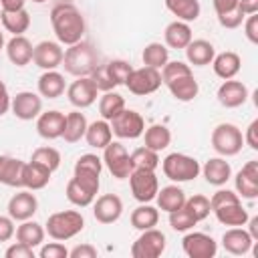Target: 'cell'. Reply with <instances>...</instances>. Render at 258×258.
<instances>
[{
	"label": "cell",
	"instance_id": "6da1fadb",
	"mask_svg": "<svg viewBox=\"0 0 258 258\" xmlns=\"http://www.w3.org/2000/svg\"><path fill=\"white\" fill-rule=\"evenodd\" d=\"M50 24H52V32H54L56 40L60 44H67V46L83 40L85 30H87L85 16L71 2H58L52 6Z\"/></svg>",
	"mask_w": 258,
	"mask_h": 258
},
{
	"label": "cell",
	"instance_id": "7a4b0ae2",
	"mask_svg": "<svg viewBox=\"0 0 258 258\" xmlns=\"http://www.w3.org/2000/svg\"><path fill=\"white\" fill-rule=\"evenodd\" d=\"M97 64H99V52L87 40L69 44V48L62 54V67L73 77H89Z\"/></svg>",
	"mask_w": 258,
	"mask_h": 258
},
{
	"label": "cell",
	"instance_id": "3957f363",
	"mask_svg": "<svg viewBox=\"0 0 258 258\" xmlns=\"http://www.w3.org/2000/svg\"><path fill=\"white\" fill-rule=\"evenodd\" d=\"M85 228V218L81 212L77 210H62V212H54L48 216L44 230L52 240L64 242L75 238L77 234H81Z\"/></svg>",
	"mask_w": 258,
	"mask_h": 258
},
{
	"label": "cell",
	"instance_id": "277c9868",
	"mask_svg": "<svg viewBox=\"0 0 258 258\" xmlns=\"http://www.w3.org/2000/svg\"><path fill=\"white\" fill-rule=\"evenodd\" d=\"M161 169L165 173L167 179L175 181V183H183V181H191L200 175V161L191 155L185 153H169L165 155V159L161 161Z\"/></svg>",
	"mask_w": 258,
	"mask_h": 258
},
{
	"label": "cell",
	"instance_id": "5b68a950",
	"mask_svg": "<svg viewBox=\"0 0 258 258\" xmlns=\"http://www.w3.org/2000/svg\"><path fill=\"white\" fill-rule=\"evenodd\" d=\"M210 141H212V147H214V151L218 155L234 157V155H238L242 151L244 135L234 123H220V125L214 127Z\"/></svg>",
	"mask_w": 258,
	"mask_h": 258
},
{
	"label": "cell",
	"instance_id": "8992f818",
	"mask_svg": "<svg viewBox=\"0 0 258 258\" xmlns=\"http://www.w3.org/2000/svg\"><path fill=\"white\" fill-rule=\"evenodd\" d=\"M101 169H103V159L95 153H85L75 161L73 177L97 196L99 185H101Z\"/></svg>",
	"mask_w": 258,
	"mask_h": 258
},
{
	"label": "cell",
	"instance_id": "52a82bcc",
	"mask_svg": "<svg viewBox=\"0 0 258 258\" xmlns=\"http://www.w3.org/2000/svg\"><path fill=\"white\" fill-rule=\"evenodd\" d=\"M161 73L157 69H151V67H139V69H133L129 79L125 81V87L129 89V93L137 95V97H145V95H151L155 93L159 87H161Z\"/></svg>",
	"mask_w": 258,
	"mask_h": 258
},
{
	"label": "cell",
	"instance_id": "ba28073f",
	"mask_svg": "<svg viewBox=\"0 0 258 258\" xmlns=\"http://www.w3.org/2000/svg\"><path fill=\"white\" fill-rule=\"evenodd\" d=\"M111 131L113 135H117L119 139H137L143 135L145 131V121L143 117L135 111V109H123L121 113H117L111 121Z\"/></svg>",
	"mask_w": 258,
	"mask_h": 258
},
{
	"label": "cell",
	"instance_id": "9c48e42d",
	"mask_svg": "<svg viewBox=\"0 0 258 258\" xmlns=\"http://www.w3.org/2000/svg\"><path fill=\"white\" fill-rule=\"evenodd\" d=\"M165 252V234L157 228L141 230V236L131 244L133 258H159Z\"/></svg>",
	"mask_w": 258,
	"mask_h": 258
},
{
	"label": "cell",
	"instance_id": "30bf717a",
	"mask_svg": "<svg viewBox=\"0 0 258 258\" xmlns=\"http://www.w3.org/2000/svg\"><path fill=\"white\" fill-rule=\"evenodd\" d=\"M103 165L109 169V173L117 179H127L131 173V157L125 149L123 143L119 141H111L105 149H103Z\"/></svg>",
	"mask_w": 258,
	"mask_h": 258
},
{
	"label": "cell",
	"instance_id": "8fae6325",
	"mask_svg": "<svg viewBox=\"0 0 258 258\" xmlns=\"http://www.w3.org/2000/svg\"><path fill=\"white\" fill-rule=\"evenodd\" d=\"M129 185H131L133 198L139 204H147V202L155 200L157 189H159L157 175H155V171H149V169H131Z\"/></svg>",
	"mask_w": 258,
	"mask_h": 258
},
{
	"label": "cell",
	"instance_id": "7c38bea8",
	"mask_svg": "<svg viewBox=\"0 0 258 258\" xmlns=\"http://www.w3.org/2000/svg\"><path fill=\"white\" fill-rule=\"evenodd\" d=\"M183 254L189 258H214L218 254V242L204 232H189L181 240Z\"/></svg>",
	"mask_w": 258,
	"mask_h": 258
},
{
	"label": "cell",
	"instance_id": "4fadbf2b",
	"mask_svg": "<svg viewBox=\"0 0 258 258\" xmlns=\"http://www.w3.org/2000/svg\"><path fill=\"white\" fill-rule=\"evenodd\" d=\"M10 109L16 119L20 121H32L42 113V97L32 91H20L10 101Z\"/></svg>",
	"mask_w": 258,
	"mask_h": 258
},
{
	"label": "cell",
	"instance_id": "5bb4252c",
	"mask_svg": "<svg viewBox=\"0 0 258 258\" xmlns=\"http://www.w3.org/2000/svg\"><path fill=\"white\" fill-rule=\"evenodd\" d=\"M67 97H69V101H71L73 107L87 109V107H91L97 101L99 89L95 87V83L91 81V77H77V81H73L69 85Z\"/></svg>",
	"mask_w": 258,
	"mask_h": 258
},
{
	"label": "cell",
	"instance_id": "9a60e30c",
	"mask_svg": "<svg viewBox=\"0 0 258 258\" xmlns=\"http://www.w3.org/2000/svg\"><path fill=\"white\" fill-rule=\"evenodd\" d=\"M62 54H64V50H62L60 42L42 40L32 50V62L42 71H54L56 67L62 64Z\"/></svg>",
	"mask_w": 258,
	"mask_h": 258
},
{
	"label": "cell",
	"instance_id": "2e32d148",
	"mask_svg": "<svg viewBox=\"0 0 258 258\" xmlns=\"http://www.w3.org/2000/svg\"><path fill=\"white\" fill-rule=\"evenodd\" d=\"M236 194L244 200H254L258 198V161L252 159L242 165V169L234 177Z\"/></svg>",
	"mask_w": 258,
	"mask_h": 258
},
{
	"label": "cell",
	"instance_id": "e0dca14e",
	"mask_svg": "<svg viewBox=\"0 0 258 258\" xmlns=\"http://www.w3.org/2000/svg\"><path fill=\"white\" fill-rule=\"evenodd\" d=\"M38 212V200L30 189H22L14 194L8 202V216L14 222H24L30 220Z\"/></svg>",
	"mask_w": 258,
	"mask_h": 258
},
{
	"label": "cell",
	"instance_id": "ac0fdd59",
	"mask_svg": "<svg viewBox=\"0 0 258 258\" xmlns=\"http://www.w3.org/2000/svg\"><path fill=\"white\" fill-rule=\"evenodd\" d=\"M248 87L242 81H234V79H226L220 87H218V103L226 109H236L242 107L248 101Z\"/></svg>",
	"mask_w": 258,
	"mask_h": 258
},
{
	"label": "cell",
	"instance_id": "d6986e66",
	"mask_svg": "<svg viewBox=\"0 0 258 258\" xmlns=\"http://www.w3.org/2000/svg\"><path fill=\"white\" fill-rule=\"evenodd\" d=\"M123 214V202L117 194H105L93 204V216L99 224H113Z\"/></svg>",
	"mask_w": 258,
	"mask_h": 258
},
{
	"label": "cell",
	"instance_id": "ffe728a7",
	"mask_svg": "<svg viewBox=\"0 0 258 258\" xmlns=\"http://www.w3.org/2000/svg\"><path fill=\"white\" fill-rule=\"evenodd\" d=\"M64 121H67L64 113H60L56 109L44 111L36 117V131L42 139H58V137H62Z\"/></svg>",
	"mask_w": 258,
	"mask_h": 258
},
{
	"label": "cell",
	"instance_id": "44dd1931",
	"mask_svg": "<svg viewBox=\"0 0 258 258\" xmlns=\"http://www.w3.org/2000/svg\"><path fill=\"white\" fill-rule=\"evenodd\" d=\"M222 246H224L226 252H230L234 256H244V254H248L252 250L254 240L248 234V230H244L242 226H236V228H230V230L224 232Z\"/></svg>",
	"mask_w": 258,
	"mask_h": 258
},
{
	"label": "cell",
	"instance_id": "7402d4cb",
	"mask_svg": "<svg viewBox=\"0 0 258 258\" xmlns=\"http://www.w3.org/2000/svg\"><path fill=\"white\" fill-rule=\"evenodd\" d=\"M214 10L222 28H238L244 22V12L238 6V0H214Z\"/></svg>",
	"mask_w": 258,
	"mask_h": 258
},
{
	"label": "cell",
	"instance_id": "603a6c76",
	"mask_svg": "<svg viewBox=\"0 0 258 258\" xmlns=\"http://www.w3.org/2000/svg\"><path fill=\"white\" fill-rule=\"evenodd\" d=\"M200 173H204L206 181L210 185H216V187H222L230 177H232V167L230 163L226 161V157H210L204 167L200 169Z\"/></svg>",
	"mask_w": 258,
	"mask_h": 258
},
{
	"label": "cell",
	"instance_id": "cb8c5ba5",
	"mask_svg": "<svg viewBox=\"0 0 258 258\" xmlns=\"http://www.w3.org/2000/svg\"><path fill=\"white\" fill-rule=\"evenodd\" d=\"M185 50V58L189 64L194 67H208L212 64L214 56H216V48L210 40H204V38H191V42L183 48Z\"/></svg>",
	"mask_w": 258,
	"mask_h": 258
},
{
	"label": "cell",
	"instance_id": "d4e9b609",
	"mask_svg": "<svg viewBox=\"0 0 258 258\" xmlns=\"http://www.w3.org/2000/svg\"><path fill=\"white\" fill-rule=\"evenodd\" d=\"M165 87L169 89L171 97H173L175 101H181V103H189V101H194V99L198 97V93H200V85H198L194 73H189V75H181V77L169 81Z\"/></svg>",
	"mask_w": 258,
	"mask_h": 258
},
{
	"label": "cell",
	"instance_id": "484cf974",
	"mask_svg": "<svg viewBox=\"0 0 258 258\" xmlns=\"http://www.w3.org/2000/svg\"><path fill=\"white\" fill-rule=\"evenodd\" d=\"M50 175H52V171H48L44 165H40L36 161H24V167H22V187H26L30 191L42 189V187L48 185Z\"/></svg>",
	"mask_w": 258,
	"mask_h": 258
},
{
	"label": "cell",
	"instance_id": "4316f807",
	"mask_svg": "<svg viewBox=\"0 0 258 258\" xmlns=\"http://www.w3.org/2000/svg\"><path fill=\"white\" fill-rule=\"evenodd\" d=\"M32 42L24 36V34H18V36H12L8 42H6V54H8V60L16 67H26L30 60H32Z\"/></svg>",
	"mask_w": 258,
	"mask_h": 258
},
{
	"label": "cell",
	"instance_id": "83f0119b",
	"mask_svg": "<svg viewBox=\"0 0 258 258\" xmlns=\"http://www.w3.org/2000/svg\"><path fill=\"white\" fill-rule=\"evenodd\" d=\"M212 67H214L216 77H220L224 81L226 79H234L240 73V69H242V58L234 50H224V52H220V54L214 56Z\"/></svg>",
	"mask_w": 258,
	"mask_h": 258
},
{
	"label": "cell",
	"instance_id": "f1b7e54d",
	"mask_svg": "<svg viewBox=\"0 0 258 258\" xmlns=\"http://www.w3.org/2000/svg\"><path fill=\"white\" fill-rule=\"evenodd\" d=\"M163 38H165V46L167 48H185L189 42H191V28H189V22H183V20H173L165 26V32H163Z\"/></svg>",
	"mask_w": 258,
	"mask_h": 258
},
{
	"label": "cell",
	"instance_id": "f546056e",
	"mask_svg": "<svg viewBox=\"0 0 258 258\" xmlns=\"http://www.w3.org/2000/svg\"><path fill=\"white\" fill-rule=\"evenodd\" d=\"M22 167L24 161L10 155H0V183L8 187H22Z\"/></svg>",
	"mask_w": 258,
	"mask_h": 258
},
{
	"label": "cell",
	"instance_id": "4dcf8cb0",
	"mask_svg": "<svg viewBox=\"0 0 258 258\" xmlns=\"http://www.w3.org/2000/svg\"><path fill=\"white\" fill-rule=\"evenodd\" d=\"M67 83L64 77L54 69V71H44L38 77V95L44 99H56L64 93Z\"/></svg>",
	"mask_w": 258,
	"mask_h": 258
},
{
	"label": "cell",
	"instance_id": "1f68e13d",
	"mask_svg": "<svg viewBox=\"0 0 258 258\" xmlns=\"http://www.w3.org/2000/svg\"><path fill=\"white\" fill-rule=\"evenodd\" d=\"M212 212L216 214V218H218L220 224L230 226V228L246 226V222H248V218H250L248 212H246V208L242 206V202L224 204V206H220V208H216V210H212Z\"/></svg>",
	"mask_w": 258,
	"mask_h": 258
},
{
	"label": "cell",
	"instance_id": "d6a6232c",
	"mask_svg": "<svg viewBox=\"0 0 258 258\" xmlns=\"http://www.w3.org/2000/svg\"><path fill=\"white\" fill-rule=\"evenodd\" d=\"M85 139L91 147L95 149H105L111 141H113V131H111V125L109 121L105 119H97L93 123L87 125V131H85Z\"/></svg>",
	"mask_w": 258,
	"mask_h": 258
},
{
	"label": "cell",
	"instance_id": "836d02e7",
	"mask_svg": "<svg viewBox=\"0 0 258 258\" xmlns=\"http://www.w3.org/2000/svg\"><path fill=\"white\" fill-rule=\"evenodd\" d=\"M44 234H46L44 226L38 224V222H34L32 218L20 222V226H18L16 232H14L16 242H22V244H26V246H30V248L40 246V244L44 242Z\"/></svg>",
	"mask_w": 258,
	"mask_h": 258
},
{
	"label": "cell",
	"instance_id": "e575fe53",
	"mask_svg": "<svg viewBox=\"0 0 258 258\" xmlns=\"http://www.w3.org/2000/svg\"><path fill=\"white\" fill-rule=\"evenodd\" d=\"M155 200H157V208L169 214L173 210L183 208V204H185V191L179 185L171 183V185H165V187L157 189Z\"/></svg>",
	"mask_w": 258,
	"mask_h": 258
},
{
	"label": "cell",
	"instance_id": "d590c367",
	"mask_svg": "<svg viewBox=\"0 0 258 258\" xmlns=\"http://www.w3.org/2000/svg\"><path fill=\"white\" fill-rule=\"evenodd\" d=\"M165 8L183 22H196L200 18V0H165Z\"/></svg>",
	"mask_w": 258,
	"mask_h": 258
},
{
	"label": "cell",
	"instance_id": "8d00e7d4",
	"mask_svg": "<svg viewBox=\"0 0 258 258\" xmlns=\"http://www.w3.org/2000/svg\"><path fill=\"white\" fill-rule=\"evenodd\" d=\"M0 22L4 26L6 32H12L14 36L18 34H24L30 26V14L26 8H20V10H14V12H4L0 10Z\"/></svg>",
	"mask_w": 258,
	"mask_h": 258
},
{
	"label": "cell",
	"instance_id": "74e56055",
	"mask_svg": "<svg viewBox=\"0 0 258 258\" xmlns=\"http://www.w3.org/2000/svg\"><path fill=\"white\" fill-rule=\"evenodd\" d=\"M87 117L81 111H71L67 113V121H64V131H62V139L67 143H77L85 137L87 131Z\"/></svg>",
	"mask_w": 258,
	"mask_h": 258
},
{
	"label": "cell",
	"instance_id": "f35d334b",
	"mask_svg": "<svg viewBox=\"0 0 258 258\" xmlns=\"http://www.w3.org/2000/svg\"><path fill=\"white\" fill-rule=\"evenodd\" d=\"M159 222V210L153 208L149 202L147 204H141L137 206L133 212H131V226L135 230H149V228H155Z\"/></svg>",
	"mask_w": 258,
	"mask_h": 258
},
{
	"label": "cell",
	"instance_id": "ab89813d",
	"mask_svg": "<svg viewBox=\"0 0 258 258\" xmlns=\"http://www.w3.org/2000/svg\"><path fill=\"white\" fill-rule=\"evenodd\" d=\"M143 139H145V147H149V149H153V151L159 153V151H163V149L169 147V143H171V131L165 125L155 123V125H151V127H147L143 131Z\"/></svg>",
	"mask_w": 258,
	"mask_h": 258
},
{
	"label": "cell",
	"instance_id": "60d3db41",
	"mask_svg": "<svg viewBox=\"0 0 258 258\" xmlns=\"http://www.w3.org/2000/svg\"><path fill=\"white\" fill-rule=\"evenodd\" d=\"M141 60L145 67L161 71V67L169 60V48L161 42H149V44H145V48L141 52Z\"/></svg>",
	"mask_w": 258,
	"mask_h": 258
},
{
	"label": "cell",
	"instance_id": "b9f144b4",
	"mask_svg": "<svg viewBox=\"0 0 258 258\" xmlns=\"http://www.w3.org/2000/svg\"><path fill=\"white\" fill-rule=\"evenodd\" d=\"M123 109H125V99L115 91H105V95L99 99V113H101V119L105 121H111Z\"/></svg>",
	"mask_w": 258,
	"mask_h": 258
},
{
	"label": "cell",
	"instance_id": "7bdbcfd3",
	"mask_svg": "<svg viewBox=\"0 0 258 258\" xmlns=\"http://www.w3.org/2000/svg\"><path fill=\"white\" fill-rule=\"evenodd\" d=\"M64 194H67V200H69L73 206H77V208H87V206H91L93 200H95V194H93L91 189H87L83 183H79L75 177L69 179Z\"/></svg>",
	"mask_w": 258,
	"mask_h": 258
},
{
	"label": "cell",
	"instance_id": "ee69618b",
	"mask_svg": "<svg viewBox=\"0 0 258 258\" xmlns=\"http://www.w3.org/2000/svg\"><path fill=\"white\" fill-rule=\"evenodd\" d=\"M131 167L133 169H149V171H155L157 165H159V153L149 149V147H137L131 155Z\"/></svg>",
	"mask_w": 258,
	"mask_h": 258
},
{
	"label": "cell",
	"instance_id": "f6af8a7d",
	"mask_svg": "<svg viewBox=\"0 0 258 258\" xmlns=\"http://www.w3.org/2000/svg\"><path fill=\"white\" fill-rule=\"evenodd\" d=\"M105 69H107V75H109V79L113 81L115 87L125 85V81L129 79V75L133 71V67L123 58H113V60L105 62Z\"/></svg>",
	"mask_w": 258,
	"mask_h": 258
},
{
	"label": "cell",
	"instance_id": "bcb514c9",
	"mask_svg": "<svg viewBox=\"0 0 258 258\" xmlns=\"http://www.w3.org/2000/svg\"><path fill=\"white\" fill-rule=\"evenodd\" d=\"M30 161H36V163L44 165L48 171H56L58 165H60V153H58L54 147H48V145L36 147V149L32 151Z\"/></svg>",
	"mask_w": 258,
	"mask_h": 258
},
{
	"label": "cell",
	"instance_id": "7dc6e473",
	"mask_svg": "<svg viewBox=\"0 0 258 258\" xmlns=\"http://www.w3.org/2000/svg\"><path fill=\"white\" fill-rule=\"evenodd\" d=\"M183 208H185L198 222L206 220V218L210 216V212H212V208H210V198H206V196H202V194H196V196H191V198H185Z\"/></svg>",
	"mask_w": 258,
	"mask_h": 258
},
{
	"label": "cell",
	"instance_id": "c3c4849f",
	"mask_svg": "<svg viewBox=\"0 0 258 258\" xmlns=\"http://www.w3.org/2000/svg\"><path fill=\"white\" fill-rule=\"evenodd\" d=\"M196 224H198V220H196L185 208H179V210L169 212V226H171L175 232H187V230H191Z\"/></svg>",
	"mask_w": 258,
	"mask_h": 258
},
{
	"label": "cell",
	"instance_id": "681fc988",
	"mask_svg": "<svg viewBox=\"0 0 258 258\" xmlns=\"http://www.w3.org/2000/svg\"><path fill=\"white\" fill-rule=\"evenodd\" d=\"M159 73H161V83L167 85L169 81H173V79H177L181 75H189L191 73V67L187 62H183V60H167L161 67Z\"/></svg>",
	"mask_w": 258,
	"mask_h": 258
},
{
	"label": "cell",
	"instance_id": "f907efd6",
	"mask_svg": "<svg viewBox=\"0 0 258 258\" xmlns=\"http://www.w3.org/2000/svg\"><path fill=\"white\" fill-rule=\"evenodd\" d=\"M91 77V81L95 83V87L99 89V91H113L115 89V85H113V81L109 79V75H107V69H105V64H97L95 67V71L89 75Z\"/></svg>",
	"mask_w": 258,
	"mask_h": 258
},
{
	"label": "cell",
	"instance_id": "816d5d0a",
	"mask_svg": "<svg viewBox=\"0 0 258 258\" xmlns=\"http://www.w3.org/2000/svg\"><path fill=\"white\" fill-rule=\"evenodd\" d=\"M236 202H242V198H240L236 191H232V189H218V191L210 198V208L216 210V208H220V206H224V204H236Z\"/></svg>",
	"mask_w": 258,
	"mask_h": 258
},
{
	"label": "cell",
	"instance_id": "f5cc1de1",
	"mask_svg": "<svg viewBox=\"0 0 258 258\" xmlns=\"http://www.w3.org/2000/svg\"><path fill=\"white\" fill-rule=\"evenodd\" d=\"M40 258H69V250L64 244H60L58 240L56 242H50V244H44L38 252Z\"/></svg>",
	"mask_w": 258,
	"mask_h": 258
},
{
	"label": "cell",
	"instance_id": "db71d44e",
	"mask_svg": "<svg viewBox=\"0 0 258 258\" xmlns=\"http://www.w3.org/2000/svg\"><path fill=\"white\" fill-rule=\"evenodd\" d=\"M244 34L252 44H258V12L256 14H248L244 18Z\"/></svg>",
	"mask_w": 258,
	"mask_h": 258
},
{
	"label": "cell",
	"instance_id": "11a10c76",
	"mask_svg": "<svg viewBox=\"0 0 258 258\" xmlns=\"http://www.w3.org/2000/svg\"><path fill=\"white\" fill-rule=\"evenodd\" d=\"M4 256L6 258H34V248H30V246H26L22 242H16V244L6 248Z\"/></svg>",
	"mask_w": 258,
	"mask_h": 258
},
{
	"label": "cell",
	"instance_id": "9f6ffc18",
	"mask_svg": "<svg viewBox=\"0 0 258 258\" xmlns=\"http://www.w3.org/2000/svg\"><path fill=\"white\" fill-rule=\"evenodd\" d=\"M97 248L93 244H79L75 246L73 250H69V256L71 258H97Z\"/></svg>",
	"mask_w": 258,
	"mask_h": 258
},
{
	"label": "cell",
	"instance_id": "6f0895ef",
	"mask_svg": "<svg viewBox=\"0 0 258 258\" xmlns=\"http://www.w3.org/2000/svg\"><path fill=\"white\" fill-rule=\"evenodd\" d=\"M14 220L10 216H0V242H8L14 236Z\"/></svg>",
	"mask_w": 258,
	"mask_h": 258
},
{
	"label": "cell",
	"instance_id": "680465c9",
	"mask_svg": "<svg viewBox=\"0 0 258 258\" xmlns=\"http://www.w3.org/2000/svg\"><path fill=\"white\" fill-rule=\"evenodd\" d=\"M244 143H246L250 149L258 151V119H254V121L248 125L246 133H244Z\"/></svg>",
	"mask_w": 258,
	"mask_h": 258
},
{
	"label": "cell",
	"instance_id": "91938a15",
	"mask_svg": "<svg viewBox=\"0 0 258 258\" xmlns=\"http://www.w3.org/2000/svg\"><path fill=\"white\" fill-rule=\"evenodd\" d=\"M10 93H8V87L0 81V117L2 115H6L8 111H10Z\"/></svg>",
	"mask_w": 258,
	"mask_h": 258
},
{
	"label": "cell",
	"instance_id": "94428289",
	"mask_svg": "<svg viewBox=\"0 0 258 258\" xmlns=\"http://www.w3.org/2000/svg\"><path fill=\"white\" fill-rule=\"evenodd\" d=\"M238 6L244 12V16L258 12V0H238Z\"/></svg>",
	"mask_w": 258,
	"mask_h": 258
},
{
	"label": "cell",
	"instance_id": "6125c7cd",
	"mask_svg": "<svg viewBox=\"0 0 258 258\" xmlns=\"http://www.w3.org/2000/svg\"><path fill=\"white\" fill-rule=\"evenodd\" d=\"M26 0H0V8L4 12H14V10H20L24 8Z\"/></svg>",
	"mask_w": 258,
	"mask_h": 258
},
{
	"label": "cell",
	"instance_id": "be15d7a7",
	"mask_svg": "<svg viewBox=\"0 0 258 258\" xmlns=\"http://www.w3.org/2000/svg\"><path fill=\"white\" fill-rule=\"evenodd\" d=\"M248 234L252 236V240L254 242H258V216H254V218H248Z\"/></svg>",
	"mask_w": 258,
	"mask_h": 258
},
{
	"label": "cell",
	"instance_id": "e7e4bbea",
	"mask_svg": "<svg viewBox=\"0 0 258 258\" xmlns=\"http://www.w3.org/2000/svg\"><path fill=\"white\" fill-rule=\"evenodd\" d=\"M2 48H4V34L0 32V50H2Z\"/></svg>",
	"mask_w": 258,
	"mask_h": 258
},
{
	"label": "cell",
	"instance_id": "03108f58",
	"mask_svg": "<svg viewBox=\"0 0 258 258\" xmlns=\"http://www.w3.org/2000/svg\"><path fill=\"white\" fill-rule=\"evenodd\" d=\"M32 2H36V4H42V2H46V0H32Z\"/></svg>",
	"mask_w": 258,
	"mask_h": 258
}]
</instances>
